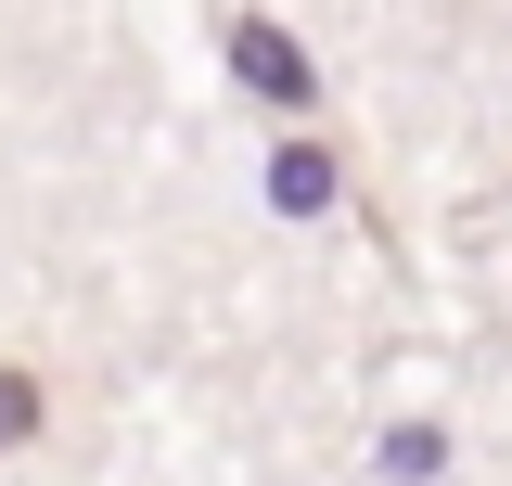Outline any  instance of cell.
I'll use <instances>...</instances> for the list:
<instances>
[{"instance_id":"1","label":"cell","mask_w":512,"mask_h":486,"mask_svg":"<svg viewBox=\"0 0 512 486\" xmlns=\"http://www.w3.org/2000/svg\"><path fill=\"white\" fill-rule=\"evenodd\" d=\"M231 77H244L256 103H282V116H308V103H320V77H308V52H295L282 26H256V13H244V26H231Z\"/></svg>"},{"instance_id":"2","label":"cell","mask_w":512,"mask_h":486,"mask_svg":"<svg viewBox=\"0 0 512 486\" xmlns=\"http://www.w3.org/2000/svg\"><path fill=\"white\" fill-rule=\"evenodd\" d=\"M269 192H282V205H295V218H308V205H333V154H308V141H295V154H282V167H269Z\"/></svg>"},{"instance_id":"3","label":"cell","mask_w":512,"mask_h":486,"mask_svg":"<svg viewBox=\"0 0 512 486\" xmlns=\"http://www.w3.org/2000/svg\"><path fill=\"white\" fill-rule=\"evenodd\" d=\"M52 423V397H39V384H26V371H0V448H26V435Z\"/></svg>"}]
</instances>
